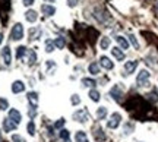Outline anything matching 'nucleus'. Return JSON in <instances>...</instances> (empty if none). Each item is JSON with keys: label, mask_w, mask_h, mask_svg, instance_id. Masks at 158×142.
Returning a JSON list of instances; mask_svg holds the SVG:
<instances>
[{"label": "nucleus", "mask_w": 158, "mask_h": 142, "mask_svg": "<svg viewBox=\"0 0 158 142\" xmlns=\"http://www.w3.org/2000/svg\"><path fill=\"white\" fill-rule=\"evenodd\" d=\"M111 54L114 56V59L116 60H118V62H122V60H124V53L118 47H113L111 48Z\"/></svg>", "instance_id": "obj_13"}, {"label": "nucleus", "mask_w": 158, "mask_h": 142, "mask_svg": "<svg viewBox=\"0 0 158 142\" xmlns=\"http://www.w3.org/2000/svg\"><path fill=\"white\" fill-rule=\"evenodd\" d=\"M120 123H122V114L118 111H116V113H113L110 116V119L107 122V127L108 129H117L120 126Z\"/></svg>", "instance_id": "obj_3"}, {"label": "nucleus", "mask_w": 158, "mask_h": 142, "mask_svg": "<svg viewBox=\"0 0 158 142\" xmlns=\"http://www.w3.org/2000/svg\"><path fill=\"white\" fill-rule=\"evenodd\" d=\"M64 142H70V141H69V139H68V141H64Z\"/></svg>", "instance_id": "obj_41"}, {"label": "nucleus", "mask_w": 158, "mask_h": 142, "mask_svg": "<svg viewBox=\"0 0 158 142\" xmlns=\"http://www.w3.org/2000/svg\"><path fill=\"white\" fill-rule=\"evenodd\" d=\"M27 97H28V101L31 102V107H37V104H38V94L37 92H28Z\"/></svg>", "instance_id": "obj_14"}, {"label": "nucleus", "mask_w": 158, "mask_h": 142, "mask_svg": "<svg viewBox=\"0 0 158 142\" xmlns=\"http://www.w3.org/2000/svg\"><path fill=\"white\" fill-rule=\"evenodd\" d=\"M148 98H149L152 102H157L158 101V92L155 91V90H154V91H151L149 94H148Z\"/></svg>", "instance_id": "obj_30"}, {"label": "nucleus", "mask_w": 158, "mask_h": 142, "mask_svg": "<svg viewBox=\"0 0 158 142\" xmlns=\"http://www.w3.org/2000/svg\"><path fill=\"white\" fill-rule=\"evenodd\" d=\"M110 95H111V98H113L114 101H122L123 100V91L118 88V85H114L111 90H110Z\"/></svg>", "instance_id": "obj_5"}, {"label": "nucleus", "mask_w": 158, "mask_h": 142, "mask_svg": "<svg viewBox=\"0 0 158 142\" xmlns=\"http://www.w3.org/2000/svg\"><path fill=\"white\" fill-rule=\"evenodd\" d=\"M0 108H2V110L9 108V102H7V100H5V98H0Z\"/></svg>", "instance_id": "obj_33"}, {"label": "nucleus", "mask_w": 158, "mask_h": 142, "mask_svg": "<svg viewBox=\"0 0 158 142\" xmlns=\"http://www.w3.org/2000/svg\"><path fill=\"white\" fill-rule=\"evenodd\" d=\"M72 117H73V120H76V122L86 123V122L89 120V114H88V110H86V108H81L78 111H75Z\"/></svg>", "instance_id": "obj_4"}, {"label": "nucleus", "mask_w": 158, "mask_h": 142, "mask_svg": "<svg viewBox=\"0 0 158 142\" xmlns=\"http://www.w3.org/2000/svg\"><path fill=\"white\" fill-rule=\"evenodd\" d=\"M54 46H56L59 50H62V48H64V46H66V40H64L63 37H57L56 40H54Z\"/></svg>", "instance_id": "obj_22"}, {"label": "nucleus", "mask_w": 158, "mask_h": 142, "mask_svg": "<svg viewBox=\"0 0 158 142\" xmlns=\"http://www.w3.org/2000/svg\"><path fill=\"white\" fill-rule=\"evenodd\" d=\"M81 82H82V85L84 86H88V88H94V86L97 85V82L94 79H91V78H84Z\"/></svg>", "instance_id": "obj_23"}, {"label": "nucleus", "mask_w": 158, "mask_h": 142, "mask_svg": "<svg viewBox=\"0 0 158 142\" xmlns=\"http://www.w3.org/2000/svg\"><path fill=\"white\" fill-rule=\"evenodd\" d=\"M21 38H23V25L22 23H15L10 31V40L19 41Z\"/></svg>", "instance_id": "obj_2"}, {"label": "nucleus", "mask_w": 158, "mask_h": 142, "mask_svg": "<svg viewBox=\"0 0 158 142\" xmlns=\"http://www.w3.org/2000/svg\"><path fill=\"white\" fill-rule=\"evenodd\" d=\"M88 70H89L91 75H98L100 73V66H98V63L92 62L89 66H88Z\"/></svg>", "instance_id": "obj_21"}, {"label": "nucleus", "mask_w": 158, "mask_h": 142, "mask_svg": "<svg viewBox=\"0 0 158 142\" xmlns=\"http://www.w3.org/2000/svg\"><path fill=\"white\" fill-rule=\"evenodd\" d=\"M41 12L44 13L45 16H53L56 13V7L51 5H43L41 6Z\"/></svg>", "instance_id": "obj_10"}, {"label": "nucleus", "mask_w": 158, "mask_h": 142, "mask_svg": "<svg viewBox=\"0 0 158 142\" xmlns=\"http://www.w3.org/2000/svg\"><path fill=\"white\" fill-rule=\"evenodd\" d=\"M63 125H64V119H59L56 123H54V127H56V129H62Z\"/></svg>", "instance_id": "obj_34"}, {"label": "nucleus", "mask_w": 158, "mask_h": 142, "mask_svg": "<svg viewBox=\"0 0 158 142\" xmlns=\"http://www.w3.org/2000/svg\"><path fill=\"white\" fill-rule=\"evenodd\" d=\"M110 38L108 37H102L101 41H100V47H101V50H107L108 47H110Z\"/></svg>", "instance_id": "obj_24"}, {"label": "nucleus", "mask_w": 158, "mask_h": 142, "mask_svg": "<svg viewBox=\"0 0 158 142\" xmlns=\"http://www.w3.org/2000/svg\"><path fill=\"white\" fill-rule=\"evenodd\" d=\"M129 40H130V43H132V46L135 47L136 50H139V47H141V46H139V43H138V40H136L135 35L130 34V35H129Z\"/></svg>", "instance_id": "obj_29"}, {"label": "nucleus", "mask_w": 158, "mask_h": 142, "mask_svg": "<svg viewBox=\"0 0 158 142\" xmlns=\"http://www.w3.org/2000/svg\"><path fill=\"white\" fill-rule=\"evenodd\" d=\"M25 91V84L22 81H15L13 85H12V92L13 94H19V92H23Z\"/></svg>", "instance_id": "obj_9"}, {"label": "nucleus", "mask_w": 158, "mask_h": 142, "mask_svg": "<svg viewBox=\"0 0 158 142\" xmlns=\"http://www.w3.org/2000/svg\"><path fill=\"white\" fill-rule=\"evenodd\" d=\"M45 51H47V53H53V51H54V41H51V40H45Z\"/></svg>", "instance_id": "obj_26"}, {"label": "nucleus", "mask_w": 158, "mask_h": 142, "mask_svg": "<svg viewBox=\"0 0 158 142\" xmlns=\"http://www.w3.org/2000/svg\"><path fill=\"white\" fill-rule=\"evenodd\" d=\"M27 129H28V133L31 135V136H34L35 135V125H34V122L31 120L28 123V126H27Z\"/></svg>", "instance_id": "obj_27"}, {"label": "nucleus", "mask_w": 158, "mask_h": 142, "mask_svg": "<svg viewBox=\"0 0 158 142\" xmlns=\"http://www.w3.org/2000/svg\"><path fill=\"white\" fill-rule=\"evenodd\" d=\"M25 53H27V47L25 46H19L16 48V59L18 60H21L23 56H25Z\"/></svg>", "instance_id": "obj_25"}, {"label": "nucleus", "mask_w": 158, "mask_h": 142, "mask_svg": "<svg viewBox=\"0 0 158 142\" xmlns=\"http://www.w3.org/2000/svg\"><path fill=\"white\" fill-rule=\"evenodd\" d=\"M100 65H101L104 69H107V70H111L114 68V63L110 60V57L107 56H101L100 57Z\"/></svg>", "instance_id": "obj_8"}, {"label": "nucleus", "mask_w": 158, "mask_h": 142, "mask_svg": "<svg viewBox=\"0 0 158 142\" xmlns=\"http://www.w3.org/2000/svg\"><path fill=\"white\" fill-rule=\"evenodd\" d=\"M149 76H151V73L148 72L147 69H141L138 76H136V84H138V86H142V88H143V86L149 85Z\"/></svg>", "instance_id": "obj_1"}, {"label": "nucleus", "mask_w": 158, "mask_h": 142, "mask_svg": "<svg viewBox=\"0 0 158 142\" xmlns=\"http://www.w3.org/2000/svg\"><path fill=\"white\" fill-rule=\"evenodd\" d=\"M16 126H18V125H15V123H13V122H12L9 117L3 120V131H5V132H12V131H15V129H16Z\"/></svg>", "instance_id": "obj_11"}, {"label": "nucleus", "mask_w": 158, "mask_h": 142, "mask_svg": "<svg viewBox=\"0 0 158 142\" xmlns=\"http://www.w3.org/2000/svg\"><path fill=\"white\" fill-rule=\"evenodd\" d=\"M89 98L92 100V101L98 102L100 101V98H101V94H100V91H97L95 88H92V90H89Z\"/></svg>", "instance_id": "obj_20"}, {"label": "nucleus", "mask_w": 158, "mask_h": 142, "mask_svg": "<svg viewBox=\"0 0 158 142\" xmlns=\"http://www.w3.org/2000/svg\"><path fill=\"white\" fill-rule=\"evenodd\" d=\"M69 136H70V133H69V131H66V129H63V131H60V138H62L63 141H68Z\"/></svg>", "instance_id": "obj_32"}, {"label": "nucleus", "mask_w": 158, "mask_h": 142, "mask_svg": "<svg viewBox=\"0 0 158 142\" xmlns=\"http://www.w3.org/2000/svg\"><path fill=\"white\" fill-rule=\"evenodd\" d=\"M41 35V28H31L29 29V40H37Z\"/></svg>", "instance_id": "obj_18"}, {"label": "nucleus", "mask_w": 158, "mask_h": 142, "mask_svg": "<svg viewBox=\"0 0 158 142\" xmlns=\"http://www.w3.org/2000/svg\"><path fill=\"white\" fill-rule=\"evenodd\" d=\"M107 114H108L107 107H98L97 108V119L98 120H104L107 117Z\"/></svg>", "instance_id": "obj_17"}, {"label": "nucleus", "mask_w": 158, "mask_h": 142, "mask_svg": "<svg viewBox=\"0 0 158 142\" xmlns=\"http://www.w3.org/2000/svg\"><path fill=\"white\" fill-rule=\"evenodd\" d=\"M116 41H117V44L122 47L123 50H127V48H129V41L126 40L124 37H122V35H117V37H116Z\"/></svg>", "instance_id": "obj_16"}, {"label": "nucleus", "mask_w": 158, "mask_h": 142, "mask_svg": "<svg viewBox=\"0 0 158 142\" xmlns=\"http://www.w3.org/2000/svg\"><path fill=\"white\" fill-rule=\"evenodd\" d=\"M138 68V62L135 60H129L124 63V75H132Z\"/></svg>", "instance_id": "obj_7"}, {"label": "nucleus", "mask_w": 158, "mask_h": 142, "mask_svg": "<svg viewBox=\"0 0 158 142\" xmlns=\"http://www.w3.org/2000/svg\"><path fill=\"white\" fill-rule=\"evenodd\" d=\"M3 43V34H0V44Z\"/></svg>", "instance_id": "obj_39"}, {"label": "nucleus", "mask_w": 158, "mask_h": 142, "mask_svg": "<svg viewBox=\"0 0 158 142\" xmlns=\"http://www.w3.org/2000/svg\"><path fill=\"white\" fill-rule=\"evenodd\" d=\"M75 139L76 142H89L88 141V136H86V133L84 131H78L76 132V135H75Z\"/></svg>", "instance_id": "obj_19"}, {"label": "nucleus", "mask_w": 158, "mask_h": 142, "mask_svg": "<svg viewBox=\"0 0 158 142\" xmlns=\"http://www.w3.org/2000/svg\"><path fill=\"white\" fill-rule=\"evenodd\" d=\"M76 3H78V0H69V6H70V7H75Z\"/></svg>", "instance_id": "obj_38"}, {"label": "nucleus", "mask_w": 158, "mask_h": 142, "mask_svg": "<svg viewBox=\"0 0 158 142\" xmlns=\"http://www.w3.org/2000/svg\"><path fill=\"white\" fill-rule=\"evenodd\" d=\"M35 62H37V53H35L34 50H31V51H29V60H28V63H29V65H34Z\"/></svg>", "instance_id": "obj_28"}, {"label": "nucleus", "mask_w": 158, "mask_h": 142, "mask_svg": "<svg viewBox=\"0 0 158 142\" xmlns=\"http://www.w3.org/2000/svg\"><path fill=\"white\" fill-rule=\"evenodd\" d=\"M28 114H29V117H35V116H37V107H31V108H29Z\"/></svg>", "instance_id": "obj_35"}, {"label": "nucleus", "mask_w": 158, "mask_h": 142, "mask_svg": "<svg viewBox=\"0 0 158 142\" xmlns=\"http://www.w3.org/2000/svg\"><path fill=\"white\" fill-rule=\"evenodd\" d=\"M2 54H3V60H5L6 65H10L12 63V54H10V47L6 46L2 51Z\"/></svg>", "instance_id": "obj_12"}, {"label": "nucleus", "mask_w": 158, "mask_h": 142, "mask_svg": "<svg viewBox=\"0 0 158 142\" xmlns=\"http://www.w3.org/2000/svg\"><path fill=\"white\" fill-rule=\"evenodd\" d=\"M9 119H10L15 125H19V123L22 122V114L19 113L16 108H10V110H9Z\"/></svg>", "instance_id": "obj_6"}, {"label": "nucleus", "mask_w": 158, "mask_h": 142, "mask_svg": "<svg viewBox=\"0 0 158 142\" xmlns=\"http://www.w3.org/2000/svg\"><path fill=\"white\" fill-rule=\"evenodd\" d=\"M25 19L28 21V22H35L37 19H38V15H37V12L35 10H27L25 12Z\"/></svg>", "instance_id": "obj_15"}, {"label": "nucleus", "mask_w": 158, "mask_h": 142, "mask_svg": "<svg viewBox=\"0 0 158 142\" xmlns=\"http://www.w3.org/2000/svg\"><path fill=\"white\" fill-rule=\"evenodd\" d=\"M0 142H3V139H2V135H0Z\"/></svg>", "instance_id": "obj_40"}, {"label": "nucleus", "mask_w": 158, "mask_h": 142, "mask_svg": "<svg viewBox=\"0 0 158 142\" xmlns=\"http://www.w3.org/2000/svg\"><path fill=\"white\" fill-rule=\"evenodd\" d=\"M34 2H35V0H22V3L25 6H32V5H34Z\"/></svg>", "instance_id": "obj_37"}, {"label": "nucleus", "mask_w": 158, "mask_h": 142, "mask_svg": "<svg viewBox=\"0 0 158 142\" xmlns=\"http://www.w3.org/2000/svg\"><path fill=\"white\" fill-rule=\"evenodd\" d=\"M70 102H72L73 106H78V104H81V97H79L78 94H73V95H72V98H70Z\"/></svg>", "instance_id": "obj_31"}, {"label": "nucleus", "mask_w": 158, "mask_h": 142, "mask_svg": "<svg viewBox=\"0 0 158 142\" xmlns=\"http://www.w3.org/2000/svg\"><path fill=\"white\" fill-rule=\"evenodd\" d=\"M12 141L13 142H25L22 138L19 136V135H13V136H12Z\"/></svg>", "instance_id": "obj_36"}]
</instances>
